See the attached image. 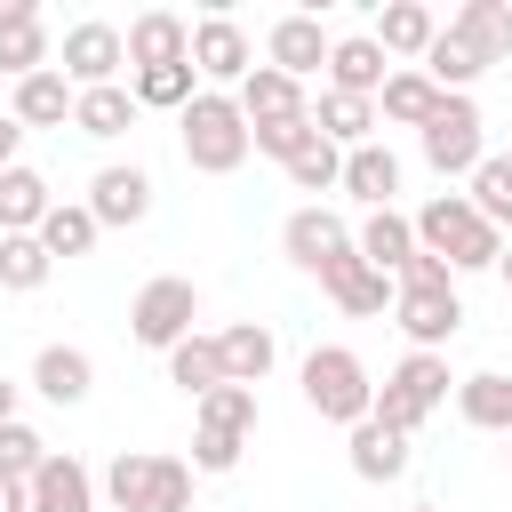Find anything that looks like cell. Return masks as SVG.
Listing matches in <instances>:
<instances>
[{
    "label": "cell",
    "instance_id": "5bb4252c",
    "mask_svg": "<svg viewBox=\"0 0 512 512\" xmlns=\"http://www.w3.org/2000/svg\"><path fill=\"white\" fill-rule=\"evenodd\" d=\"M328 48H336V40H328V32H320V16H304V8H296V16H280V24L264 32V64H272V72H288V80H312V72L328 64Z\"/></svg>",
    "mask_w": 512,
    "mask_h": 512
},
{
    "label": "cell",
    "instance_id": "ab89813d",
    "mask_svg": "<svg viewBox=\"0 0 512 512\" xmlns=\"http://www.w3.org/2000/svg\"><path fill=\"white\" fill-rule=\"evenodd\" d=\"M48 456H56V448H48L32 424H0V480H24V488H32V472H40Z\"/></svg>",
    "mask_w": 512,
    "mask_h": 512
},
{
    "label": "cell",
    "instance_id": "8fae6325",
    "mask_svg": "<svg viewBox=\"0 0 512 512\" xmlns=\"http://www.w3.org/2000/svg\"><path fill=\"white\" fill-rule=\"evenodd\" d=\"M56 56H48V16H40V0H0V72L8 80H32V72H48Z\"/></svg>",
    "mask_w": 512,
    "mask_h": 512
},
{
    "label": "cell",
    "instance_id": "ba28073f",
    "mask_svg": "<svg viewBox=\"0 0 512 512\" xmlns=\"http://www.w3.org/2000/svg\"><path fill=\"white\" fill-rule=\"evenodd\" d=\"M320 288H328V296H336V312H352V320H376V312H392V296H400V280H392V272H376L360 248L328 256V264H320Z\"/></svg>",
    "mask_w": 512,
    "mask_h": 512
},
{
    "label": "cell",
    "instance_id": "4dcf8cb0",
    "mask_svg": "<svg viewBox=\"0 0 512 512\" xmlns=\"http://www.w3.org/2000/svg\"><path fill=\"white\" fill-rule=\"evenodd\" d=\"M312 128H320L336 152H360V144H368V128H376V104H368V96H336V88H328V96L312 104Z\"/></svg>",
    "mask_w": 512,
    "mask_h": 512
},
{
    "label": "cell",
    "instance_id": "d6986e66",
    "mask_svg": "<svg viewBox=\"0 0 512 512\" xmlns=\"http://www.w3.org/2000/svg\"><path fill=\"white\" fill-rule=\"evenodd\" d=\"M352 248H360L376 272H392V280H400V264L416 256V216H400V208H368V224L352 232Z\"/></svg>",
    "mask_w": 512,
    "mask_h": 512
},
{
    "label": "cell",
    "instance_id": "f35d334b",
    "mask_svg": "<svg viewBox=\"0 0 512 512\" xmlns=\"http://www.w3.org/2000/svg\"><path fill=\"white\" fill-rule=\"evenodd\" d=\"M464 200H472V208H480V216H488V224L504 232V224H512V152L480 160V168H472V192H464Z\"/></svg>",
    "mask_w": 512,
    "mask_h": 512
},
{
    "label": "cell",
    "instance_id": "836d02e7",
    "mask_svg": "<svg viewBox=\"0 0 512 512\" xmlns=\"http://www.w3.org/2000/svg\"><path fill=\"white\" fill-rule=\"evenodd\" d=\"M376 104H384V120H400V128H416V136H424V120L440 112V88H432L424 72H392Z\"/></svg>",
    "mask_w": 512,
    "mask_h": 512
},
{
    "label": "cell",
    "instance_id": "f546056e",
    "mask_svg": "<svg viewBox=\"0 0 512 512\" xmlns=\"http://www.w3.org/2000/svg\"><path fill=\"white\" fill-rule=\"evenodd\" d=\"M456 408H464V424H480V432H512V376H504V368L464 376V384H456Z\"/></svg>",
    "mask_w": 512,
    "mask_h": 512
},
{
    "label": "cell",
    "instance_id": "ee69618b",
    "mask_svg": "<svg viewBox=\"0 0 512 512\" xmlns=\"http://www.w3.org/2000/svg\"><path fill=\"white\" fill-rule=\"evenodd\" d=\"M240 448L248 440H232V432H192V472H232Z\"/></svg>",
    "mask_w": 512,
    "mask_h": 512
},
{
    "label": "cell",
    "instance_id": "d4e9b609",
    "mask_svg": "<svg viewBox=\"0 0 512 512\" xmlns=\"http://www.w3.org/2000/svg\"><path fill=\"white\" fill-rule=\"evenodd\" d=\"M136 112H144V104H136V88H120V80H112V88H80L72 128H80V136H96V144H112V136H128V128H136Z\"/></svg>",
    "mask_w": 512,
    "mask_h": 512
},
{
    "label": "cell",
    "instance_id": "5b68a950",
    "mask_svg": "<svg viewBox=\"0 0 512 512\" xmlns=\"http://www.w3.org/2000/svg\"><path fill=\"white\" fill-rule=\"evenodd\" d=\"M448 384H456V376H448V352H408V360L376 384V424H392L400 440H416L424 416L448 400Z\"/></svg>",
    "mask_w": 512,
    "mask_h": 512
},
{
    "label": "cell",
    "instance_id": "4fadbf2b",
    "mask_svg": "<svg viewBox=\"0 0 512 512\" xmlns=\"http://www.w3.org/2000/svg\"><path fill=\"white\" fill-rule=\"evenodd\" d=\"M280 248H288V264H304V272L320 280V264L352 248V224H344L336 208H320V200H312V208H296V216L280 224Z\"/></svg>",
    "mask_w": 512,
    "mask_h": 512
},
{
    "label": "cell",
    "instance_id": "b9f144b4",
    "mask_svg": "<svg viewBox=\"0 0 512 512\" xmlns=\"http://www.w3.org/2000/svg\"><path fill=\"white\" fill-rule=\"evenodd\" d=\"M288 184H296V192H336V184H344V152L320 136L312 152H296V160H288Z\"/></svg>",
    "mask_w": 512,
    "mask_h": 512
},
{
    "label": "cell",
    "instance_id": "2e32d148",
    "mask_svg": "<svg viewBox=\"0 0 512 512\" xmlns=\"http://www.w3.org/2000/svg\"><path fill=\"white\" fill-rule=\"evenodd\" d=\"M160 64H192V24L168 8H144L128 24V72H160Z\"/></svg>",
    "mask_w": 512,
    "mask_h": 512
},
{
    "label": "cell",
    "instance_id": "d6a6232c",
    "mask_svg": "<svg viewBox=\"0 0 512 512\" xmlns=\"http://www.w3.org/2000/svg\"><path fill=\"white\" fill-rule=\"evenodd\" d=\"M480 72H488V64H480V56H472V48L456 40V32H440V40L424 48V80H432L440 96H464V88H472Z\"/></svg>",
    "mask_w": 512,
    "mask_h": 512
},
{
    "label": "cell",
    "instance_id": "f6af8a7d",
    "mask_svg": "<svg viewBox=\"0 0 512 512\" xmlns=\"http://www.w3.org/2000/svg\"><path fill=\"white\" fill-rule=\"evenodd\" d=\"M16 144H24V120H16V112H0V176L16 168Z\"/></svg>",
    "mask_w": 512,
    "mask_h": 512
},
{
    "label": "cell",
    "instance_id": "e575fe53",
    "mask_svg": "<svg viewBox=\"0 0 512 512\" xmlns=\"http://www.w3.org/2000/svg\"><path fill=\"white\" fill-rule=\"evenodd\" d=\"M96 232H104V224L88 216V200H56V208H48V224H40V248H48V256H88V248H96Z\"/></svg>",
    "mask_w": 512,
    "mask_h": 512
},
{
    "label": "cell",
    "instance_id": "e0dca14e",
    "mask_svg": "<svg viewBox=\"0 0 512 512\" xmlns=\"http://www.w3.org/2000/svg\"><path fill=\"white\" fill-rule=\"evenodd\" d=\"M32 392L56 400V408H80V400L96 392V360H88L80 344H40V360H32Z\"/></svg>",
    "mask_w": 512,
    "mask_h": 512
},
{
    "label": "cell",
    "instance_id": "681fc988",
    "mask_svg": "<svg viewBox=\"0 0 512 512\" xmlns=\"http://www.w3.org/2000/svg\"><path fill=\"white\" fill-rule=\"evenodd\" d=\"M408 512H440V504H408Z\"/></svg>",
    "mask_w": 512,
    "mask_h": 512
},
{
    "label": "cell",
    "instance_id": "7dc6e473",
    "mask_svg": "<svg viewBox=\"0 0 512 512\" xmlns=\"http://www.w3.org/2000/svg\"><path fill=\"white\" fill-rule=\"evenodd\" d=\"M0 424H16V384L0 376Z\"/></svg>",
    "mask_w": 512,
    "mask_h": 512
},
{
    "label": "cell",
    "instance_id": "83f0119b",
    "mask_svg": "<svg viewBox=\"0 0 512 512\" xmlns=\"http://www.w3.org/2000/svg\"><path fill=\"white\" fill-rule=\"evenodd\" d=\"M344 456H352V472H360V480H400V472H408V440H400L392 424H376V416H368V424H352Z\"/></svg>",
    "mask_w": 512,
    "mask_h": 512
},
{
    "label": "cell",
    "instance_id": "277c9868",
    "mask_svg": "<svg viewBox=\"0 0 512 512\" xmlns=\"http://www.w3.org/2000/svg\"><path fill=\"white\" fill-rule=\"evenodd\" d=\"M304 408L328 416V424H344V432L376 416V384H368V368H360L352 344H312L304 352Z\"/></svg>",
    "mask_w": 512,
    "mask_h": 512
},
{
    "label": "cell",
    "instance_id": "c3c4849f",
    "mask_svg": "<svg viewBox=\"0 0 512 512\" xmlns=\"http://www.w3.org/2000/svg\"><path fill=\"white\" fill-rule=\"evenodd\" d=\"M496 272H504V288H512V248H504V256H496Z\"/></svg>",
    "mask_w": 512,
    "mask_h": 512
},
{
    "label": "cell",
    "instance_id": "ac0fdd59",
    "mask_svg": "<svg viewBox=\"0 0 512 512\" xmlns=\"http://www.w3.org/2000/svg\"><path fill=\"white\" fill-rule=\"evenodd\" d=\"M32 512H96V472L80 456H48L32 472Z\"/></svg>",
    "mask_w": 512,
    "mask_h": 512
},
{
    "label": "cell",
    "instance_id": "6da1fadb",
    "mask_svg": "<svg viewBox=\"0 0 512 512\" xmlns=\"http://www.w3.org/2000/svg\"><path fill=\"white\" fill-rule=\"evenodd\" d=\"M392 320L408 328V344L416 352H448V336L464 328V296H456V272L440 264V256H408L400 264V296H392Z\"/></svg>",
    "mask_w": 512,
    "mask_h": 512
},
{
    "label": "cell",
    "instance_id": "603a6c76",
    "mask_svg": "<svg viewBox=\"0 0 512 512\" xmlns=\"http://www.w3.org/2000/svg\"><path fill=\"white\" fill-rule=\"evenodd\" d=\"M240 112H248V128H264V120H296V112H312V104H304V80L256 64V72L240 80Z\"/></svg>",
    "mask_w": 512,
    "mask_h": 512
},
{
    "label": "cell",
    "instance_id": "cb8c5ba5",
    "mask_svg": "<svg viewBox=\"0 0 512 512\" xmlns=\"http://www.w3.org/2000/svg\"><path fill=\"white\" fill-rule=\"evenodd\" d=\"M72 104H80V88H72V80L48 64V72L16 80V104H8V112H16L24 128H64V120H72Z\"/></svg>",
    "mask_w": 512,
    "mask_h": 512
},
{
    "label": "cell",
    "instance_id": "1f68e13d",
    "mask_svg": "<svg viewBox=\"0 0 512 512\" xmlns=\"http://www.w3.org/2000/svg\"><path fill=\"white\" fill-rule=\"evenodd\" d=\"M48 272H56V256L40 248V232H8V240H0V288H8V296L48 288Z\"/></svg>",
    "mask_w": 512,
    "mask_h": 512
},
{
    "label": "cell",
    "instance_id": "44dd1931",
    "mask_svg": "<svg viewBox=\"0 0 512 512\" xmlns=\"http://www.w3.org/2000/svg\"><path fill=\"white\" fill-rule=\"evenodd\" d=\"M448 32H456L480 64H504V56H512V8H504V0H464V8L448 16Z\"/></svg>",
    "mask_w": 512,
    "mask_h": 512
},
{
    "label": "cell",
    "instance_id": "4316f807",
    "mask_svg": "<svg viewBox=\"0 0 512 512\" xmlns=\"http://www.w3.org/2000/svg\"><path fill=\"white\" fill-rule=\"evenodd\" d=\"M336 192H352L360 208H392V192H400V160L384 152V144H360V152H344V184Z\"/></svg>",
    "mask_w": 512,
    "mask_h": 512
},
{
    "label": "cell",
    "instance_id": "7a4b0ae2",
    "mask_svg": "<svg viewBox=\"0 0 512 512\" xmlns=\"http://www.w3.org/2000/svg\"><path fill=\"white\" fill-rule=\"evenodd\" d=\"M416 248L440 256L448 272H488V264L504 256V232H496L464 192H440V200L416 208Z\"/></svg>",
    "mask_w": 512,
    "mask_h": 512
},
{
    "label": "cell",
    "instance_id": "7bdbcfd3",
    "mask_svg": "<svg viewBox=\"0 0 512 512\" xmlns=\"http://www.w3.org/2000/svg\"><path fill=\"white\" fill-rule=\"evenodd\" d=\"M144 512H192V464L184 456H152V496Z\"/></svg>",
    "mask_w": 512,
    "mask_h": 512
},
{
    "label": "cell",
    "instance_id": "74e56055",
    "mask_svg": "<svg viewBox=\"0 0 512 512\" xmlns=\"http://www.w3.org/2000/svg\"><path fill=\"white\" fill-rule=\"evenodd\" d=\"M200 432H232V440H248V432H256V392H248V384H216V392L200 400Z\"/></svg>",
    "mask_w": 512,
    "mask_h": 512
},
{
    "label": "cell",
    "instance_id": "9a60e30c",
    "mask_svg": "<svg viewBox=\"0 0 512 512\" xmlns=\"http://www.w3.org/2000/svg\"><path fill=\"white\" fill-rule=\"evenodd\" d=\"M384 80H392V56L376 48V32H344L336 48H328V88L336 96H384Z\"/></svg>",
    "mask_w": 512,
    "mask_h": 512
},
{
    "label": "cell",
    "instance_id": "52a82bcc",
    "mask_svg": "<svg viewBox=\"0 0 512 512\" xmlns=\"http://www.w3.org/2000/svg\"><path fill=\"white\" fill-rule=\"evenodd\" d=\"M424 160L432 176H472L488 152H480V104L472 96H440V112L424 120Z\"/></svg>",
    "mask_w": 512,
    "mask_h": 512
},
{
    "label": "cell",
    "instance_id": "30bf717a",
    "mask_svg": "<svg viewBox=\"0 0 512 512\" xmlns=\"http://www.w3.org/2000/svg\"><path fill=\"white\" fill-rule=\"evenodd\" d=\"M88 216L104 224V232H128V224H144L152 216V176L128 160H112V168H96V184H88Z\"/></svg>",
    "mask_w": 512,
    "mask_h": 512
},
{
    "label": "cell",
    "instance_id": "8992f818",
    "mask_svg": "<svg viewBox=\"0 0 512 512\" xmlns=\"http://www.w3.org/2000/svg\"><path fill=\"white\" fill-rule=\"evenodd\" d=\"M192 320H200V288H192V280H176V272L144 280V288H136V304H128V336H136V344H152V352H176V344L192 336Z\"/></svg>",
    "mask_w": 512,
    "mask_h": 512
},
{
    "label": "cell",
    "instance_id": "7402d4cb",
    "mask_svg": "<svg viewBox=\"0 0 512 512\" xmlns=\"http://www.w3.org/2000/svg\"><path fill=\"white\" fill-rule=\"evenodd\" d=\"M48 208H56L48 176L16 160V168L0 176V240H8V232H40V224H48Z\"/></svg>",
    "mask_w": 512,
    "mask_h": 512
},
{
    "label": "cell",
    "instance_id": "3957f363",
    "mask_svg": "<svg viewBox=\"0 0 512 512\" xmlns=\"http://www.w3.org/2000/svg\"><path fill=\"white\" fill-rule=\"evenodd\" d=\"M176 136H184V160H192L200 176H232V168L256 152L248 112H240V96H224V88H200V96L176 112Z\"/></svg>",
    "mask_w": 512,
    "mask_h": 512
},
{
    "label": "cell",
    "instance_id": "d590c367",
    "mask_svg": "<svg viewBox=\"0 0 512 512\" xmlns=\"http://www.w3.org/2000/svg\"><path fill=\"white\" fill-rule=\"evenodd\" d=\"M128 88H136V104H152V112H184V104L200 96V72H192V64H160V72H128Z\"/></svg>",
    "mask_w": 512,
    "mask_h": 512
},
{
    "label": "cell",
    "instance_id": "bcb514c9",
    "mask_svg": "<svg viewBox=\"0 0 512 512\" xmlns=\"http://www.w3.org/2000/svg\"><path fill=\"white\" fill-rule=\"evenodd\" d=\"M0 512H32V488L24 480H0Z\"/></svg>",
    "mask_w": 512,
    "mask_h": 512
},
{
    "label": "cell",
    "instance_id": "f1b7e54d",
    "mask_svg": "<svg viewBox=\"0 0 512 512\" xmlns=\"http://www.w3.org/2000/svg\"><path fill=\"white\" fill-rule=\"evenodd\" d=\"M168 384H176L184 400H208V392L224 384V344H216V336H184V344L168 352Z\"/></svg>",
    "mask_w": 512,
    "mask_h": 512
},
{
    "label": "cell",
    "instance_id": "8d00e7d4",
    "mask_svg": "<svg viewBox=\"0 0 512 512\" xmlns=\"http://www.w3.org/2000/svg\"><path fill=\"white\" fill-rule=\"evenodd\" d=\"M104 496H112V512H144V496H152V448H120L104 464Z\"/></svg>",
    "mask_w": 512,
    "mask_h": 512
},
{
    "label": "cell",
    "instance_id": "60d3db41",
    "mask_svg": "<svg viewBox=\"0 0 512 512\" xmlns=\"http://www.w3.org/2000/svg\"><path fill=\"white\" fill-rule=\"evenodd\" d=\"M248 136H256V152H272L280 168H288L296 152H312V144H320V128H312V112H296V120H264V128H248Z\"/></svg>",
    "mask_w": 512,
    "mask_h": 512
},
{
    "label": "cell",
    "instance_id": "7c38bea8",
    "mask_svg": "<svg viewBox=\"0 0 512 512\" xmlns=\"http://www.w3.org/2000/svg\"><path fill=\"white\" fill-rule=\"evenodd\" d=\"M192 72H200V80H232V88H240V80L256 72L248 32H240L232 16H200V24H192Z\"/></svg>",
    "mask_w": 512,
    "mask_h": 512
},
{
    "label": "cell",
    "instance_id": "484cf974",
    "mask_svg": "<svg viewBox=\"0 0 512 512\" xmlns=\"http://www.w3.org/2000/svg\"><path fill=\"white\" fill-rule=\"evenodd\" d=\"M440 40V16L424 8V0H392V8H376V48L384 56H424Z\"/></svg>",
    "mask_w": 512,
    "mask_h": 512
},
{
    "label": "cell",
    "instance_id": "ffe728a7",
    "mask_svg": "<svg viewBox=\"0 0 512 512\" xmlns=\"http://www.w3.org/2000/svg\"><path fill=\"white\" fill-rule=\"evenodd\" d=\"M216 344H224V384H248V392H256V384L272 376V360H280V336H272L264 320H240V328H224Z\"/></svg>",
    "mask_w": 512,
    "mask_h": 512
},
{
    "label": "cell",
    "instance_id": "9c48e42d",
    "mask_svg": "<svg viewBox=\"0 0 512 512\" xmlns=\"http://www.w3.org/2000/svg\"><path fill=\"white\" fill-rule=\"evenodd\" d=\"M120 64H128V32H112V24H96V16L64 32V64H56V72H64L72 88H112Z\"/></svg>",
    "mask_w": 512,
    "mask_h": 512
}]
</instances>
